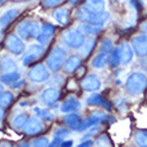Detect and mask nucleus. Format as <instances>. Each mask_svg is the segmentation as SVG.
<instances>
[{
  "label": "nucleus",
  "instance_id": "nucleus-1",
  "mask_svg": "<svg viewBox=\"0 0 147 147\" xmlns=\"http://www.w3.org/2000/svg\"><path fill=\"white\" fill-rule=\"evenodd\" d=\"M146 88H147V76L143 72H132L126 79L124 90L131 96H138Z\"/></svg>",
  "mask_w": 147,
  "mask_h": 147
},
{
  "label": "nucleus",
  "instance_id": "nucleus-2",
  "mask_svg": "<svg viewBox=\"0 0 147 147\" xmlns=\"http://www.w3.org/2000/svg\"><path fill=\"white\" fill-rule=\"evenodd\" d=\"M76 16L83 22V23H88L92 24V26H99V27H103L105 23H107L110 15L109 12H92L87 9V8L82 7L79 11H78Z\"/></svg>",
  "mask_w": 147,
  "mask_h": 147
},
{
  "label": "nucleus",
  "instance_id": "nucleus-3",
  "mask_svg": "<svg viewBox=\"0 0 147 147\" xmlns=\"http://www.w3.org/2000/svg\"><path fill=\"white\" fill-rule=\"evenodd\" d=\"M67 52L66 50L60 46H56L52 48L50 55L46 59V66L50 70V72H58L60 68H63V64L66 62Z\"/></svg>",
  "mask_w": 147,
  "mask_h": 147
},
{
  "label": "nucleus",
  "instance_id": "nucleus-4",
  "mask_svg": "<svg viewBox=\"0 0 147 147\" xmlns=\"http://www.w3.org/2000/svg\"><path fill=\"white\" fill-rule=\"evenodd\" d=\"M39 31H40V24L36 20H23L16 27V34L23 40L36 39Z\"/></svg>",
  "mask_w": 147,
  "mask_h": 147
},
{
  "label": "nucleus",
  "instance_id": "nucleus-5",
  "mask_svg": "<svg viewBox=\"0 0 147 147\" xmlns=\"http://www.w3.org/2000/svg\"><path fill=\"white\" fill-rule=\"evenodd\" d=\"M107 119H114L112 116H109L105 112H100V111H95L92 114H90L86 119L82 120L80 126L78 127L76 131L78 132H82V131H86V130H88L90 127H92L95 124H100L102 122H106Z\"/></svg>",
  "mask_w": 147,
  "mask_h": 147
},
{
  "label": "nucleus",
  "instance_id": "nucleus-6",
  "mask_svg": "<svg viewBox=\"0 0 147 147\" xmlns=\"http://www.w3.org/2000/svg\"><path fill=\"white\" fill-rule=\"evenodd\" d=\"M62 39H63V42L66 43L70 48H75V50H79V48L83 46V43H84V40H86L84 35H83L78 28H72V30L66 31L63 34Z\"/></svg>",
  "mask_w": 147,
  "mask_h": 147
},
{
  "label": "nucleus",
  "instance_id": "nucleus-7",
  "mask_svg": "<svg viewBox=\"0 0 147 147\" xmlns=\"http://www.w3.org/2000/svg\"><path fill=\"white\" fill-rule=\"evenodd\" d=\"M28 79L34 83H44L50 79V70L47 68L46 64H35L28 71Z\"/></svg>",
  "mask_w": 147,
  "mask_h": 147
},
{
  "label": "nucleus",
  "instance_id": "nucleus-8",
  "mask_svg": "<svg viewBox=\"0 0 147 147\" xmlns=\"http://www.w3.org/2000/svg\"><path fill=\"white\" fill-rule=\"evenodd\" d=\"M44 46L43 44H32L30 48H28V51L26 52V54L23 55V58H22V64L23 66H31L32 63H35L36 60H39V59L42 58V55L44 54Z\"/></svg>",
  "mask_w": 147,
  "mask_h": 147
},
{
  "label": "nucleus",
  "instance_id": "nucleus-9",
  "mask_svg": "<svg viewBox=\"0 0 147 147\" xmlns=\"http://www.w3.org/2000/svg\"><path fill=\"white\" fill-rule=\"evenodd\" d=\"M4 46L13 55H23L24 51H26L24 40L22 38H19L18 35H8L7 38H5Z\"/></svg>",
  "mask_w": 147,
  "mask_h": 147
},
{
  "label": "nucleus",
  "instance_id": "nucleus-10",
  "mask_svg": "<svg viewBox=\"0 0 147 147\" xmlns=\"http://www.w3.org/2000/svg\"><path fill=\"white\" fill-rule=\"evenodd\" d=\"M131 47L134 50V54L138 56H146L147 55V35L139 34L131 39Z\"/></svg>",
  "mask_w": 147,
  "mask_h": 147
},
{
  "label": "nucleus",
  "instance_id": "nucleus-11",
  "mask_svg": "<svg viewBox=\"0 0 147 147\" xmlns=\"http://www.w3.org/2000/svg\"><path fill=\"white\" fill-rule=\"evenodd\" d=\"M43 128H44V124H43L42 119H39L38 116H32V118L30 116V119L23 128V132L28 136H34L40 134L43 131Z\"/></svg>",
  "mask_w": 147,
  "mask_h": 147
},
{
  "label": "nucleus",
  "instance_id": "nucleus-12",
  "mask_svg": "<svg viewBox=\"0 0 147 147\" xmlns=\"http://www.w3.org/2000/svg\"><path fill=\"white\" fill-rule=\"evenodd\" d=\"M55 26L51 23H43L40 26V31H39L38 36H36V40H38L39 44H43L46 46L47 43L50 42L52 36L55 35Z\"/></svg>",
  "mask_w": 147,
  "mask_h": 147
},
{
  "label": "nucleus",
  "instance_id": "nucleus-13",
  "mask_svg": "<svg viewBox=\"0 0 147 147\" xmlns=\"http://www.w3.org/2000/svg\"><path fill=\"white\" fill-rule=\"evenodd\" d=\"M80 86L82 88L87 91V92H96L99 91L102 87V83H100V79L96 76V75H87L82 79L80 82Z\"/></svg>",
  "mask_w": 147,
  "mask_h": 147
},
{
  "label": "nucleus",
  "instance_id": "nucleus-14",
  "mask_svg": "<svg viewBox=\"0 0 147 147\" xmlns=\"http://www.w3.org/2000/svg\"><path fill=\"white\" fill-rule=\"evenodd\" d=\"M59 96H60V90L56 87H48L42 92L40 99L46 106H54L59 100Z\"/></svg>",
  "mask_w": 147,
  "mask_h": 147
},
{
  "label": "nucleus",
  "instance_id": "nucleus-15",
  "mask_svg": "<svg viewBox=\"0 0 147 147\" xmlns=\"http://www.w3.org/2000/svg\"><path fill=\"white\" fill-rule=\"evenodd\" d=\"M86 103L90 105V106H92V107H102V109L107 110V111L111 110V103H110L103 95L96 94V92L91 94V95L86 99Z\"/></svg>",
  "mask_w": 147,
  "mask_h": 147
},
{
  "label": "nucleus",
  "instance_id": "nucleus-16",
  "mask_svg": "<svg viewBox=\"0 0 147 147\" xmlns=\"http://www.w3.org/2000/svg\"><path fill=\"white\" fill-rule=\"evenodd\" d=\"M82 109V102L76 96H68L66 100H63L60 105V111L63 114H70V112H76Z\"/></svg>",
  "mask_w": 147,
  "mask_h": 147
},
{
  "label": "nucleus",
  "instance_id": "nucleus-17",
  "mask_svg": "<svg viewBox=\"0 0 147 147\" xmlns=\"http://www.w3.org/2000/svg\"><path fill=\"white\" fill-rule=\"evenodd\" d=\"M19 13H20L19 8H11V9L5 11L3 15L0 16V28H5L7 26H9L19 16Z\"/></svg>",
  "mask_w": 147,
  "mask_h": 147
},
{
  "label": "nucleus",
  "instance_id": "nucleus-18",
  "mask_svg": "<svg viewBox=\"0 0 147 147\" xmlns=\"http://www.w3.org/2000/svg\"><path fill=\"white\" fill-rule=\"evenodd\" d=\"M28 119H30V114H27V112H18L13 118H12V128L15 130V131H23L24 126H26V123L28 122Z\"/></svg>",
  "mask_w": 147,
  "mask_h": 147
},
{
  "label": "nucleus",
  "instance_id": "nucleus-19",
  "mask_svg": "<svg viewBox=\"0 0 147 147\" xmlns=\"http://www.w3.org/2000/svg\"><path fill=\"white\" fill-rule=\"evenodd\" d=\"M80 63H82L80 56L72 55V56H70L68 59H66V62L63 64V68H64V71H66L67 74H72L80 67Z\"/></svg>",
  "mask_w": 147,
  "mask_h": 147
},
{
  "label": "nucleus",
  "instance_id": "nucleus-20",
  "mask_svg": "<svg viewBox=\"0 0 147 147\" xmlns=\"http://www.w3.org/2000/svg\"><path fill=\"white\" fill-rule=\"evenodd\" d=\"M63 120H64V123H66L71 130H75V131H76L83 119H82V116L79 115V114H76V112H70V114H66V115H64Z\"/></svg>",
  "mask_w": 147,
  "mask_h": 147
},
{
  "label": "nucleus",
  "instance_id": "nucleus-21",
  "mask_svg": "<svg viewBox=\"0 0 147 147\" xmlns=\"http://www.w3.org/2000/svg\"><path fill=\"white\" fill-rule=\"evenodd\" d=\"M16 67H18V63L13 60V58L8 56V55H4L0 58V71L1 72H11V71H15Z\"/></svg>",
  "mask_w": 147,
  "mask_h": 147
},
{
  "label": "nucleus",
  "instance_id": "nucleus-22",
  "mask_svg": "<svg viewBox=\"0 0 147 147\" xmlns=\"http://www.w3.org/2000/svg\"><path fill=\"white\" fill-rule=\"evenodd\" d=\"M119 50H120V59H122V63H123V64H128V63L132 60V58H134V50H132L131 44L123 43V44L119 47Z\"/></svg>",
  "mask_w": 147,
  "mask_h": 147
},
{
  "label": "nucleus",
  "instance_id": "nucleus-23",
  "mask_svg": "<svg viewBox=\"0 0 147 147\" xmlns=\"http://www.w3.org/2000/svg\"><path fill=\"white\" fill-rule=\"evenodd\" d=\"M52 16H54V19L56 20L59 24L66 26V24L68 23V20H70V11H68V8H66V7L58 8V9H55V11L52 12Z\"/></svg>",
  "mask_w": 147,
  "mask_h": 147
},
{
  "label": "nucleus",
  "instance_id": "nucleus-24",
  "mask_svg": "<svg viewBox=\"0 0 147 147\" xmlns=\"http://www.w3.org/2000/svg\"><path fill=\"white\" fill-rule=\"evenodd\" d=\"M78 30L83 34V35H96V34H99V32L102 31V28L103 27H99V26H92V24H88V23H83L82 22L79 26H78Z\"/></svg>",
  "mask_w": 147,
  "mask_h": 147
},
{
  "label": "nucleus",
  "instance_id": "nucleus-25",
  "mask_svg": "<svg viewBox=\"0 0 147 147\" xmlns=\"http://www.w3.org/2000/svg\"><path fill=\"white\" fill-rule=\"evenodd\" d=\"M20 78H22V75H20V72H18V71H11V72H4L1 74V76H0V82L3 83V84L5 86H12L13 83H16V82L19 80Z\"/></svg>",
  "mask_w": 147,
  "mask_h": 147
},
{
  "label": "nucleus",
  "instance_id": "nucleus-26",
  "mask_svg": "<svg viewBox=\"0 0 147 147\" xmlns=\"http://www.w3.org/2000/svg\"><path fill=\"white\" fill-rule=\"evenodd\" d=\"M84 8L90 9L92 12H105V0H86Z\"/></svg>",
  "mask_w": 147,
  "mask_h": 147
},
{
  "label": "nucleus",
  "instance_id": "nucleus-27",
  "mask_svg": "<svg viewBox=\"0 0 147 147\" xmlns=\"http://www.w3.org/2000/svg\"><path fill=\"white\" fill-rule=\"evenodd\" d=\"M109 63V54H105V52H99L98 55H95V58L92 59L91 62V66L94 68H103Z\"/></svg>",
  "mask_w": 147,
  "mask_h": 147
},
{
  "label": "nucleus",
  "instance_id": "nucleus-28",
  "mask_svg": "<svg viewBox=\"0 0 147 147\" xmlns=\"http://www.w3.org/2000/svg\"><path fill=\"white\" fill-rule=\"evenodd\" d=\"M120 63H122V59H120V50L119 47H114L112 51L110 52L109 55V64L111 68H116V67L119 66Z\"/></svg>",
  "mask_w": 147,
  "mask_h": 147
},
{
  "label": "nucleus",
  "instance_id": "nucleus-29",
  "mask_svg": "<svg viewBox=\"0 0 147 147\" xmlns=\"http://www.w3.org/2000/svg\"><path fill=\"white\" fill-rule=\"evenodd\" d=\"M34 114L35 116H38L39 119L42 120H52L54 119V114L50 111L48 109H42V107H39V106H35L34 107Z\"/></svg>",
  "mask_w": 147,
  "mask_h": 147
},
{
  "label": "nucleus",
  "instance_id": "nucleus-30",
  "mask_svg": "<svg viewBox=\"0 0 147 147\" xmlns=\"http://www.w3.org/2000/svg\"><path fill=\"white\" fill-rule=\"evenodd\" d=\"M134 143L138 147H147V131L146 130H140L136 131L134 135Z\"/></svg>",
  "mask_w": 147,
  "mask_h": 147
},
{
  "label": "nucleus",
  "instance_id": "nucleus-31",
  "mask_svg": "<svg viewBox=\"0 0 147 147\" xmlns=\"http://www.w3.org/2000/svg\"><path fill=\"white\" fill-rule=\"evenodd\" d=\"M12 102H13V94L12 92H9V91L0 92V106L8 107V106L12 105Z\"/></svg>",
  "mask_w": 147,
  "mask_h": 147
},
{
  "label": "nucleus",
  "instance_id": "nucleus-32",
  "mask_svg": "<svg viewBox=\"0 0 147 147\" xmlns=\"http://www.w3.org/2000/svg\"><path fill=\"white\" fill-rule=\"evenodd\" d=\"M94 46H95V39L94 38H90V39H87V40H84L83 46L80 47L82 48V55H83V56H88V54L91 52V50L94 48Z\"/></svg>",
  "mask_w": 147,
  "mask_h": 147
},
{
  "label": "nucleus",
  "instance_id": "nucleus-33",
  "mask_svg": "<svg viewBox=\"0 0 147 147\" xmlns=\"http://www.w3.org/2000/svg\"><path fill=\"white\" fill-rule=\"evenodd\" d=\"M112 48H114V46H112V42L111 39L106 38L102 40V44H100V52H105V54H110L112 51Z\"/></svg>",
  "mask_w": 147,
  "mask_h": 147
},
{
  "label": "nucleus",
  "instance_id": "nucleus-34",
  "mask_svg": "<svg viewBox=\"0 0 147 147\" xmlns=\"http://www.w3.org/2000/svg\"><path fill=\"white\" fill-rule=\"evenodd\" d=\"M48 143H50L48 138H46V136H42V138H36V139L32 140L31 146L32 147H47V146H48Z\"/></svg>",
  "mask_w": 147,
  "mask_h": 147
},
{
  "label": "nucleus",
  "instance_id": "nucleus-35",
  "mask_svg": "<svg viewBox=\"0 0 147 147\" xmlns=\"http://www.w3.org/2000/svg\"><path fill=\"white\" fill-rule=\"evenodd\" d=\"M71 134L70 130H67V128H58L56 131H55V135L54 136H58V138H62V139H64V138H67V136Z\"/></svg>",
  "mask_w": 147,
  "mask_h": 147
},
{
  "label": "nucleus",
  "instance_id": "nucleus-36",
  "mask_svg": "<svg viewBox=\"0 0 147 147\" xmlns=\"http://www.w3.org/2000/svg\"><path fill=\"white\" fill-rule=\"evenodd\" d=\"M63 0H43V7L44 8H54L62 3Z\"/></svg>",
  "mask_w": 147,
  "mask_h": 147
},
{
  "label": "nucleus",
  "instance_id": "nucleus-37",
  "mask_svg": "<svg viewBox=\"0 0 147 147\" xmlns=\"http://www.w3.org/2000/svg\"><path fill=\"white\" fill-rule=\"evenodd\" d=\"M96 144L99 147H106V146H110V142H109V136L106 135H102L99 136L96 139Z\"/></svg>",
  "mask_w": 147,
  "mask_h": 147
},
{
  "label": "nucleus",
  "instance_id": "nucleus-38",
  "mask_svg": "<svg viewBox=\"0 0 147 147\" xmlns=\"http://www.w3.org/2000/svg\"><path fill=\"white\" fill-rule=\"evenodd\" d=\"M64 139H62V138H58V136H54V139H52V142L51 143H48V146L47 147H60L62 146V142Z\"/></svg>",
  "mask_w": 147,
  "mask_h": 147
},
{
  "label": "nucleus",
  "instance_id": "nucleus-39",
  "mask_svg": "<svg viewBox=\"0 0 147 147\" xmlns=\"http://www.w3.org/2000/svg\"><path fill=\"white\" fill-rule=\"evenodd\" d=\"M94 146V140H91V139H83V142L82 143H79L76 147H92Z\"/></svg>",
  "mask_w": 147,
  "mask_h": 147
},
{
  "label": "nucleus",
  "instance_id": "nucleus-40",
  "mask_svg": "<svg viewBox=\"0 0 147 147\" xmlns=\"http://www.w3.org/2000/svg\"><path fill=\"white\" fill-rule=\"evenodd\" d=\"M23 84H24V80L22 79V78H20V79L16 82V83H13V84L11 86V88H20V86H23Z\"/></svg>",
  "mask_w": 147,
  "mask_h": 147
},
{
  "label": "nucleus",
  "instance_id": "nucleus-41",
  "mask_svg": "<svg viewBox=\"0 0 147 147\" xmlns=\"http://www.w3.org/2000/svg\"><path fill=\"white\" fill-rule=\"evenodd\" d=\"M72 144H74L72 140H63L60 147H72Z\"/></svg>",
  "mask_w": 147,
  "mask_h": 147
},
{
  "label": "nucleus",
  "instance_id": "nucleus-42",
  "mask_svg": "<svg viewBox=\"0 0 147 147\" xmlns=\"http://www.w3.org/2000/svg\"><path fill=\"white\" fill-rule=\"evenodd\" d=\"M4 115H5V109H4L3 106H0V122L3 120Z\"/></svg>",
  "mask_w": 147,
  "mask_h": 147
},
{
  "label": "nucleus",
  "instance_id": "nucleus-43",
  "mask_svg": "<svg viewBox=\"0 0 147 147\" xmlns=\"http://www.w3.org/2000/svg\"><path fill=\"white\" fill-rule=\"evenodd\" d=\"M15 147H31V144L28 143V142H20V143H18Z\"/></svg>",
  "mask_w": 147,
  "mask_h": 147
},
{
  "label": "nucleus",
  "instance_id": "nucleus-44",
  "mask_svg": "<svg viewBox=\"0 0 147 147\" xmlns=\"http://www.w3.org/2000/svg\"><path fill=\"white\" fill-rule=\"evenodd\" d=\"M140 28H142V31H143V34H146V35H147V20L144 22L143 24H142V27H140Z\"/></svg>",
  "mask_w": 147,
  "mask_h": 147
},
{
  "label": "nucleus",
  "instance_id": "nucleus-45",
  "mask_svg": "<svg viewBox=\"0 0 147 147\" xmlns=\"http://www.w3.org/2000/svg\"><path fill=\"white\" fill-rule=\"evenodd\" d=\"M0 147H12L9 143H0Z\"/></svg>",
  "mask_w": 147,
  "mask_h": 147
},
{
  "label": "nucleus",
  "instance_id": "nucleus-46",
  "mask_svg": "<svg viewBox=\"0 0 147 147\" xmlns=\"http://www.w3.org/2000/svg\"><path fill=\"white\" fill-rule=\"evenodd\" d=\"M0 92H3V86H1V82H0Z\"/></svg>",
  "mask_w": 147,
  "mask_h": 147
},
{
  "label": "nucleus",
  "instance_id": "nucleus-47",
  "mask_svg": "<svg viewBox=\"0 0 147 147\" xmlns=\"http://www.w3.org/2000/svg\"><path fill=\"white\" fill-rule=\"evenodd\" d=\"M4 1H7V0H0V4H3Z\"/></svg>",
  "mask_w": 147,
  "mask_h": 147
}]
</instances>
